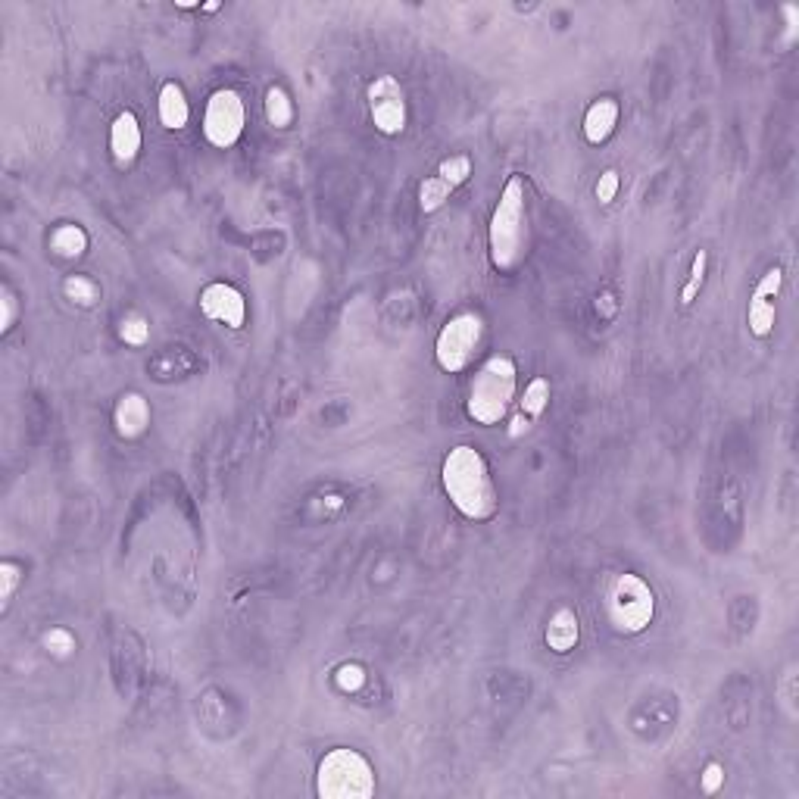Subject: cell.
<instances>
[{"label":"cell","instance_id":"6da1fadb","mask_svg":"<svg viewBox=\"0 0 799 799\" xmlns=\"http://www.w3.org/2000/svg\"><path fill=\"white\" fill-rule=\"evenodd\" d=\"M441 481H444V491H447L450 503L456 506V512L466 515L469 522H487L497 515V509H500L497 484H494L487 459L475 447H469V444L453 447L444 456Z\"/></svg>","mask_w":799,"mask_h":799},{"label":"cell","instance_id":"7a4b0ae2","mask_svg":"<svg viewBox=\"0 0 799 799\" xmlns=\"http://www.w3.org/2000/svg\"><path fill=\"white\" fill-rule=\"evenodd\" d=\"M491 263L500 272H515L528 256V185L522 175H512L494 206L491 228Z\"/></svg>","mask_w":799,"mask_h":799},{"label":"cell","instance_id":"3957f363","mask_svg":"<svg viewBox=\"0 0 799 799\" xmlns=\"http://www.w3.org/2000/svg\"><path fill=\"white\" fill-rule=\"evenodd\" d=\"M515 384H519V369L509 356H491L475 372L469 388V416L478 425H500L515 400Z\"/></svg>","mask_w":799,"mask_h":799},{"label":"cell","instance_id":"277c9868","mask_svg":"<svg viewBox=\"0 0 799 799\" xmlns=\"http://www.w3.org/2000/svg\"><path fill=\"white\" fill-rule=\"evenodd\" d=\"M316 790L322 799H369L375 793V768L363 753L338 746L319 762Z\"/></svg>","mask_w":799,"mask_h":799},{"label":"cell","instance_id":"5b68a950","mask_svg":"<svg viewBox=\"0 0 799 799\" xmlns=\"http://www.w3.org/2000/svg\"><path fill=\"white\" fill-rule=\"evenodd\" d=\"M606 612L609 622L618 634H640L653 625L656 615V597L653 587L634 572L618 575L606 594Z\"/></svg>","mask_w":799,"mask_h":799},{"label":"cell","instance_id":"8992f818","mask_svg":"<svg viewBox=\"0 0 799 799\" xmlns=\"http://www.w3.org/2000/svg\"><path fill=\"white\" fill-rule=\"evenodd\" d=\"M481 344H484V319L478 313H459L437 334L434 359L450 375L466 372L475 363Z\"/></svg>","mask_w":799,"mask_h":799},{"label":"cell","instance_id":"52a82bcc","mask_svg":"<svg viewBox=\"0 0 799 799\" xmlns=\"http://www.w3.org/2000/svg\"><path fill=\"white\" fill-rule=\"evenodd\" d=\"M244 100L238 91L219 88L210 100H206V113H203V138L219 150L235 147L238 138L244 135Z\"/></svg>","mask_w":799,"mask_h":799},{"label":"cell","instance_id":"ba28073f","mask_svg":"<svg viewBox=\"0 0 799 799\" xmlns=\"http://www.w3.org/2000/svg\"><path fill=\"white\" fill-rule=\"evenodd\" d=\"M366 97H369V113H372V122H375L378 132L388 135V138L400 135L406 128V116H409L403 85L394 79V75H378V79L369 85Z\"/></svg>","mask_w":799,"mask_h":799},{"label":"cell","instance_id":"9c48e42d","mask_svg":"<svg viewBox=\"0 0 799 799\" xmlns=\"http://www.w3.org/2000/svg\"><path fill=\"white\" fill-rule=\"evenodd\" d=\"M472 175V157L466 153H456V157L441 160L434 175H428L425 182L419 185V206L422 213H437L441 206L450 200V194H456L462 185L469 182Z\"/></svg>","mask_w":799,"mask_h":799},{"label":"cell","instance_id":"30bf717a","mask_svg":"<svg viewBox=\"0 0 799 799\" xmlns=\"http://www.w3.org/2000/svg\"><path fill=\"white\" fill-rule=\"evenodd\" d=\"M200 313L213 322H222L228 328H244L247 322V300L235 285L213 281L200 291Z\"/></svg>","mask_w":799,"mask_h":799},{"label":"cell","instance_id":"8fae6325","mask_svg":"<svg viewBox=\"0 0 799 799\" xmlns=\"http://www.w3.org/2000/svg\"><path fill=\"white\" fill-rule=\"evenodd\" d=\"M784 288V272L778 266H771L762 278H759V285L750 297V313H746V322H750V331L756 334V338H768L771 328H775V300Z\"/></svg>","mask_w":799,"mask_h":799},{"label":"cell","instance_id":"7c38bea8","mask_svg":"<svg viewBox=\"0 0 799 799\" xmlns=\"http://www.w3.org/2000/svg\"><path fill=\"white\" fill-rule=\"evenodd\" d=\"M113 425H116V434L122 437V441H138V437H144L150 428V403L135 391L122 394L116 409H113Z\"/></svg>","mask_w":799,"mask_h":799},{"label":"cell","instance_id":"4fadbf2b","mask_svg":"<svg viewBox=\"0 0 799 799\" xmlns=\"http://www.w3.org/2000/svg\"><path fill=\"white\" fill-rule=\"evenodd\" d=\"M110 150H113V160L116 166H132L141 153V125H138V116L135 113H119L110 125Z\"/></svg>","mask_w":799,"mask_h":799},{"label":"cell","instance_id":"5bb4252c","mask_svg":"<svg viewBox=\"0 0 799 799\" xmlns=\"http://www.w3.org/2000/svg\"><path fill=\"white\" fill-rule=\"evenodd\" d=\"M618 103L612 100V97H600V100H594L587 107V113H584V138L590 141V144H603V141H609V135L615 132V125H618Z\"/></svg>","mask_w":799,"mask_h":799},{"label":"cell","instance_id":"9a60e30c","mask_svg":"<svg viewBox=\"0 0 799 799\" xmlns=\"http://www.w3.org/2000/svg\"><path fill=\"white\" fill-rule=\"evenodd\" d=\"M578 637H581V625H578V615L572 609H556L550 625L544 631V640L553 653H572L578 647Z\"/></svg>","mask_w":799,"mask_h":799},{"label":"cell","instance_id":"2e32d148","mask_svg":"<svg viewBox=\"0 0 799 799\" xmlns=\"http://www.w3.org/2000/svg\"><path fill=\"white\" fill-rule=\"evenodd\" d=\"M157 107H160V122L169 128V132L185 128L188 119H191V103H188V97H185V91H182V85H178V82H166L160 88Z\"/></svg>","mask_w":799,"mask_h":799},{"label":"cell","instance_id":"e0dca14e","mask_svg":"<svg viewBox=\"0 0 799 799\" xmlns=\"http://www.w3.org/2000/svg\"><path fill=\"white\" fill-rule=\"evenodd\" d=\"M50 247L63 260H75V256H82L88 250V231L82 225H60L50 235Z\"/></svg>","mask_w":799,"mask_h":799},{"label":"cell","instance_id":"ac0fdd59","mask_svg":"<svg viewBox=\"0 0 799 799\" xmlns=\"http://www.w3.org/2000/svg\"><path fill=\"white\" fill-rule=\"evenodd\" d=\"M266 119L275 128H288L294 119V103L285 88H269L266 91Z\"/></svg>","mask_w":799,"mask_h":799},{"label":"cell","instance_id":"d6986e66","mask_svg":"<svg viewBox=\"0 0 799 799\" xmlns=\"http://www.w3.org/2000/svg\"><path fill=\"white\" fill-rule=\"evenodd\" d=\"M550 406V381L547 378H534L528 388H525V397H522V416L528 419H540Z\"/></svg>","mask_w":799,"mask_h":799},{"label":"cell","instance_id":"ffe728a7","mask_svg":"<svg viewBox=\"0 0 799 799\" xmlns=\"http://www.w3.org/2000/svg\"><path fill=\"white\" fill-rule=\"evenodd\" d=\"M63 291H66V297H69L72 303H79V306H94L97 297H100V288L94 285L91 278H85V275H69V278H66V285H63Z\"/></svg>","mask_w":799,"mask_h":799},{"label":"cell","instance_id":"44dd1931","mask_svg":"<svg viewBox=\"0 0 799 799\" xmlns=\"http://www.w3.org/2000/svg\"><path fill=\"white\" fill-rule=\"evenodd\" d=\"M706 263H709V253L700 250L697 256H693V266H690V278H687V285L681 288V306H690L693 300H697L700 288H703V281H706Z\"/></svg>","mask_w":799,"mask_h":799},{"label":"cell","instance_id":"7402d4cb","mask_svg":"<svg viewBox=\"0 0 799 799\" xmlns=\"http://www.w3.org/2000/svg\"><path fill=\"white\" fill-rule=\"evenodd\" d=\"M119 338H122L125 344H132V347H144L147 338H150V322H147L144 316H138V313L125 316V319L119 322Z\"/></svg>","mask_w":799,"mask_h":799},{"label":"cell","instance_id":"603a6c76","mask_svg":"<svg viewBox=\"0 0 799 799\" xmlns=\"http://www.w3.org/2000/svg\"><path fill=\"white\" fill-rule=\"evenodd\" d=\"M44 647L50 656H57V659H69L75 653V637L66 631V628H50L44 634Z\"/></svg>","mask_w":799,"mask_h":799},{"label":"cell","instance_id":"cb8c5ba5","mask_svg":"<svg viewBox=\"0 0 799 799\" xmlns=\"http://www.w3.org/2000/svg\"><path fill=\"white\" fill-rule=\"evenodd\" d=\"M334 684H338L341 690H347V693H353V690H359L366 684V672L359 665H341L338 675H334Z\"/></svg>","mask_w":799,"mask_h":799},{"label":"cell","instance_id":"d4e9b609","mask_svg":"<svg viewBox=\"0 0 799 799\" xmlns=\"http://www.w3.org/2000/svg\"><path fill=\"white\" fill-rule=\"evenodd\" d=\"M19 581H22V569H19L16 562H4V565H0V600H4V606L13 597V590H16Z\"/></svg>","mask_w":799,"mask_h":799},{"label":"cell","instance_id":"484cf974","mask_svg":"<svg viewBox=\"0 0 799 799\" xmlns=\"http://www.w3.org/2000/svg\"><path fill=\"white\" fill-rule=\"evenodd\" d=\"M700 787H703V793H718L721 787H725V768H721L718 762H709L700 775Z\"/></svg>","mask_w":799,"mask_h":799},{"label":"cell","instance_id":"4316f807","mask_svg":"<svg viewBox=\"0 0 799 799\" xmlns=\"http://www.w3.org/2000/svg\"><path fill=\"white\" fill-rule=\"evenodd\" d=\"M618 172L615 169H609V172H603L600 175V182H597V200L600 203H612L615 200V194H618Z\"/></svg>","mask_w":799,"mask_h":799},{"label":"cell","instance_id":"83f0119b","mask_svg":"<svg viewBox=\"0 0 799 799\" xmlns=\"http://www.w3.org/2000/svg\"><path fill=\"white\" fill-rule=\"evenodd\" d=\"M0 303H4V319H0V328L10 331L13 328V316H16V297L10 294V288L0 291Z\"/></svg>","mask_w":799,"mask_h":799},{"label":"cell","instance_id":"f1b7e54d","mask_svg":"<svg viewBox=\"0 0 799 799\" xmlns=\"http://www.w3.org/2000/svg\"><path fill=\"white\" fill-rule=\"evenodd\" d=\"M528 428H531V419H528V416H519V419L512 422V437H519V434L528 431Z\"/></svg>","mask_w":799,"mask_h":799}]
</instances>
